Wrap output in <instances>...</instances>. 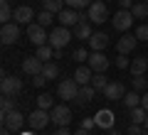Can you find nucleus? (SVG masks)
<instances>
[{
	"label": "nucleus",
	"instance_id": "obj_12",
	"mask_svg": "<svg viewBox=\"0 0 148 135\" xmlns=\"http://www.w3.org/2000/svg\"><path fill=\"white\" fill-rule=\"evenodd\" d=\"M89 66H91L94 74L106 71V69H109V59H106V54L104 52H91L89 54Z\"/></svg>",
	"mask_w": 148,
	"mask_h": 135
},
{
	"label": "nucleus",
	"instance_id": "obj_17",
	"mask_svg": "<svg viewBox=\"0 0 148 135\" xmlns=\"http://www.w3.org/2000/svg\"><path fill=\"white\" fill-rule=\"evenodd\" d=\"M136 44H138L136 35H123L121 39L116 42V52H119V54H128V52H133V49H136Z\"/></svg>",
	"mask_w": 148,
	"mask_h": 135
},
{
	"label": "nucleus",
	"instance_id": "obj_5",
	"mask_svg": "<svg viewBox=\"0 0 148 135\" xmlns=\"http://www.w3.org/2000/svg\"><path fill=\"white\" fill-rule=\"evenodd\" d=\"M27 37L35 47H42V44H49V35L45 32V27L40 22H30L27 25Z\"/></svg>",
	"mask_w": 148,
	"mask_h": 135
},
{
	"label": "nucleus",
	"instance_id": "obj_21",
	"mask_svg": "<svg viewBox=\"0 0 148 135\" xmlns=\"http://www.w3.org/2000/svg\"><path fill=\"white\" fill-rule=\"evenodd\" d=\"M91 76H94L91 66H79L77 71H74V81L79 83V86H86V83H91Z\"/></svg>",
	"mask_w": 148,
	"mask_h": 135
},
{
	"label": "nucleus",
	"instance_id": "obj_42",
	"mask_svg": "<svg viewBox=\"0 0 148 135\" xmlns=\"http://www.w3.org/2000/svg\"><path fill=\"white\" fill-rule=\"evenodd\" d=\"M141 106H143V108H146V111H148V91H146V94H143V96H141Z\"/></svg>",
	"mask_w": 148,
	"mask_h": 135
},
{
	"label": "nucleus",
	"instance_id": "obj_33",
	"mask_svg": "<svg viewBox=\"0 0 148 135\" xmlns=\"http://www.w3.org/2000/svg\"><path fill=\"white\" fill-rule=\"evenodd\" d=\"M10 111H15V98H12V96H3V101H0V113L5 115V113H10Z\"/></svg>",
	"mask_w": 148,
	"mask_h": 135
},
{
	"label": "nucleus",
	"instance_id": "obj_38",
	"mask_svg": "<svg viewBox=\"0 0 148 135\" xmlns=\"http://www.w3.org/2000/svg\"><path fill=\"white\" fill-rule=\"evenodd\" d=\"M45 83H47V79H45V74H35V76H32V86H37V88H42Z\"/></svg>",
	"mask_w": 148,
	"mask_h": 135
},
{
	"label": "nucleus",
	"instance_id": "obj_7",
	"mask_svg": "<svg viewBox=\"0 0 148 135\" xmlns=\"http://www.w3.org/2000/svg\"><path fill=\"white\" fill-rule=\"evenodd\" d=\"M0 88H3V96H17V94L22 91V79L10 76V74H3Z\"/></svg>",
	"mask_w": 148,
	"mask_h": 135
},
{
	"label": "nucleus",
	"instance_id": "obj_49",
	"mask_svg": "<svg viewBox=\"0 0 148 135\" xmlns=\"http://www.w3.org/2000/svg\"><path fill=\"white\" fill-rule=\"evenodd\" d=\"M143 3H148V0H143Z\"/></svg>",
	"mask_w": 148,
	"mask_h": 135
},
{
	"label": "nucleus",
	"instance_id": "obj_22",
	"mask_svg": "<svg viewBox=\"0 0 148 135\" xmlns=\"http://www.w3.org/2000/svg\"><path fill=\"white\" fill-rule=\"evenodd\" d=\"M91 35H94L91 22H77V25H74V37H77V39H86V42H89Z\"/></svg>",
	"mask_w": 148,
	"mask_h": 135
},
{
	"label": "nucleus",
	"instance_id": "obj_13",
	"mask_svg": "<svg viewBox=\"0 0 148 135\" xmlns=\"http://www.w3.org/2000/svg\"><path fill=\"white\" fill-rule=\"evenodd\" d=\"M42 66H45V62H42V59H37V57H25V59H22V71H25L27 76L42 74Z\"/></svg>",
	"mask_w": 148,
	"mask_h": 135
},
{
	"label": "nucleus",
	"instance_id": "obj_43",
	"mask_svg": "<svg viewBox=\"0 0 148 135\" xmlns=\"http://www.w3.org/2000/svg\"><path fill=\"white\" fill-rule=\"evenodd\" d=\"M74 135H91V133L86 128H79V130H74Z\"/></svg>",
	"mask_w": 148,
	"mask_h": 135
},
{
	"label": "nucleus",
	"instance_id": "obj_46",
	"mask_svg": "<svg viewBox=\"0 0 148 135\" xmlns=\"http://www.w3.org/2000/svg\"><path fill=\"white\" fill-rule=\"evenodd\" d=\"M20 135H32V133H20Z\"/></svg>",
	"mask_w": 148,
	"mask_h": 135
},
{
	"label": "nucleus",
	"instance_id": "obj_16",
	"mask_svg": "<svg viewBox=\"0 0 148 135\" xmlns=\"http://www.w3.org/2000/svg\"><path fill=\"white\" fill-rule=\"evenodd\" d=\"M12 20L17 22V25H30L32 20H35V10H32L30 5H20V7H15V17Z\"/></svg>",
	"mask_w": 148,
	"mask_h": 135
},
{
	"label": "nucleus",
	"instance_id": "obj_24",
	"mask_svg": "<svg viewBox=\"0 0 148 135\" xmlns=\"http://www.w3.org/2000/svg\"><path fill=\"white\" fill-rule=\"evenodd\" d=\"M123 106H126L128 111H131V108H138V106H141V94L131 88V91H128V94L123 96Z\"/></svg>",
	"mask_w": 148,
	"mask_h": 135
},
{
	"label": "nucleus",
	"instance_id": "obj_34",
	"mask_svg": "<svg viewBox=\"0 0 148 135\" xmlns=\"http://www.w3.org/2000/svg\"><path fill=\"white\" fill-rule=\"evenodd\" d=\"M35 20L40 22V25H42V27H49V25H52V22H54V12H47V10H42V12H40V15L35 17Z\"/></svg>",
	"mask_w": 148,
	"mask_h": 135
},
{
	"label": "nucleus",
	"instance_id": "obj_37",
	"mask_svg": "<svg viewBox=\"0 0 148 135\" xmlns=\"http://www.w3.org/2000/svg\"><path fill=\"white\" fill-rule=\"evenodd\" d=\"M116 66L119 69H128V66H131V62H128L126 54H119V57H116Z\"/></svg>",
	"mask_w": 148,
	"mask_h": 135
},
{
	"label": "nucleus",
	"instance_id": "obj_32",
	"mask_svg": "<svg viewBox=\"0 0 148 135\" xmlns=\"http://www.w3.org/2000/svg\"><path fill=\"white\" fill-rule=\"evenodd\" d=\"M94 0H64V5L72 7V10H86Z\"/></svg>",
	"mask_w": 148,
	"mask_h": 135
},
{
	"label": "nucleus",
	"instance_id": "obj_2",
	"mask_svg": "<svg viewBox=\"0 0 148 135\" xmlns=\"http://www.w3.org/2000/svg\"><path fill=\"white\" fill-rule=\"evenodd\" d=\"M86 12H89V20L94 22V25H101V22L109 20V5H106L104 0H94V3L86 7Z\"/></svg>",
	"mask_w": 148,
	"mask_h": 135
},
{
	"label": "nucleus",
	"instance_id": "obj_8",
	"mask_svg": "<svg viewBox=\"0 0 148 135\" xmlns=\"http://www.w3.org/2000/svg\"><path fill=\"white\" fill-rule=\"evenodd\" d=\"M3 125H5L10 133H20L22 130V125H25V115L20 113V111H10V113H5L3 115Z\"/></svg>",
	"mask_w": 148,
	"mask_h": 135
},
{
	"label": "nucleus",
	"instance_id": "obj_6",
	"mask_svg": "<svg viewBox=\"0 0 148 135\" xmlns=\"http://www.w3.org/2000/svg\"><path fill=\"white\" fill-rule=\"evenodd\" d=\"M49 115H52V123L57 125V128H67L69 123H72V111H69V106H54L52 111H49Z\"/></svg>",
	"mask_w": 148,
	"mask_h": 135
},
{
	"label": "nucleus",
	"instance_id": "obj_35",
	"mask_svg": "<svg viewBox=\"0 0 148 135\" xmlns=\"http://www.w3.org/2000/svg\"><path fill=\"white\" fill-rule=\"evenodd\" d=\"M136 39L138 42H148V22H143V25L136 27Z\"/></svg>",
	"mask_w": 148,
	"mask_h": 135
},
{
	"label": "nucleus",
	"instance_id": "obj_40",
	"mask_svg": "<svg viewBox=\"0 0 148 135\" xmlns=\"http://www.w3.org/2000/svg\"><path fill=\"white\" fill-rule=\"evenodd\" d=\"M116 3H119L121 10H131V7H133V0H116Z\"/></svg>",
	"mask_w": 148,
	"mask_h": 135
},
{
	"label": "nucleus",
	"instance_id": "obj_48",
	"mask_svg": "<svg viewBox=\"0 0 148 135\" xmlns=\"http://www.w3.org/2000/svg\"><path fill=\"white\" fill-rule=\"evenodd\" d=\"M143 135H148V130H143Z\"/></svg>",
	"mask_w": 148,
	"mask_h": 135
},
{
	"label": "nucleus",
	"instance_id": "obj_26",
	"mask_svg": "<svg viewBox=\"0 0 148 135\" xmlns=\"http://www.w3.org/2000/svg\"><path fill=\"white\" fill-rule=\"evenodd\" d=\"M91 86H94L96 91H101V94H104V88L109 86V79H106V74H104V71L94 74V76H91Z\"/></svg>",
	"mask_w": 148,
	"mask_h": 135
},
{
	"label": "nucleus",
	"instance_id": "obj_1",
	"mask_svg": "<svg viewBox=\"0 0 148 135\" xmlns=\"http://www.w3.org/2000/svg\"><path fill=\"white\" fill-rule=\"evenodd\" d=\"M72 27H64V25H59V27H54L52 32H49V44H52L54 49H64L72 42Z\"/></svg>",
	"mask_w": 148,
	"mask_h": 135
},
{
	"label": "nucleus",
	"instance_id": "obj_28",
	"mask_svg": "<svg viewBox=\"0 0 148 135\" xmlns=\"http://www.w3.org/2000/svg\"><path fill=\"white\" fill-rule=\"evenodd\" d=\"M37 108L52 111V108H54V96H49V94H40V96H37Z\"/></svg>",
	"mask_w": 148,
	"mask_h": 135
},
{
	"label": "nucleus",
	"instance_id": "obj_29",
	"mask_svg": "<svg viewBox=\"0 0 148 135\" xmlns=\"http://www.w3.org/2000/svg\"><path fill=\"white\" fill-rule=\"evenodd\" d=\"M42 74H45V79H47V81H49V79H57V76H59V66H57L54 62H45Z\"/></svg>",
	"mask_w": 148,
	"mask_h": 135
},
{
	"label": "nucleus",
	"instance_id": "obj_4",
	"mask_svg": "<svg viewBox=\"0 0 148 135\" xmlns=\"http://www.w3.org/2000/svg\"><path fill=\"white\" fill-rule=\"evenodd\" d=\"M27 123H30L32 130H42V128H47V125L52 123V115H49V111H45V108H35L30 115H27Z\"/></svg>",
	"mask_w": 148,
	"mask_h": 135
},
{
	"label": "nucleus",
	"instance_id": "obj_25",
	"mask_svg": "<svg viewBox=\"0 0 148 135\" xmlns=\"http://www.w3.org/2000/svg\"><path fill=\"white\" fill-rule=\"evenodd\" d=\"M35 57L42 59V62H52V59H54V47H52V44H42V47H37Z\"/></svg>",
	"mask_w": 148,
	"mask_h": 135
},
{
	"label": "nucleus",
	"instance_id": "obj_14",
	"mask_svg": "<svg viewBox=\"0 0 148 135\" xmlns=\"http://www.w3.org/2000/svg\"><path fill=\"white\" fill-rule=\"evenodd\" d=\"M106 47H109V35L106 32H94L89 37V49L91 52H104Z\"/></svg>",
	"mask_w": 148,
	"mask_h": 135
},
{
	"label": "nucleus",
	"instance_id": "obj_20",
	"mask_svg": "<svg viewBox=\"0 0 148 135\" xmlns=\"http://www.w3.org/2000/svg\"><path fill=\"white\" fill-rule=\"evenodd\" d=\"M94 96H96V88L91 86V83H86V86H79V94H77V103L84 106V103H89Z\"/></svg>",
	"mask_w": 148,
	"mask_h": 135
},
{
	"label": "nucleus",
	"instance_id": "obj_10",
	"mask_svg": "<svg viewBox=\"0 0 148 135\" xmlns=\"http://www.w3.org/2000/svg\"><path fill=\"white\" fill-rule=\"evenodd\" d=\"M17 39H20V25H17V22L3 25V30H0V42H3V44H15Z\"/></svg>",
	"mask_w": 148,
	"mask_h": 135
},
{
	"label": "nucleus",
	"instance_id": "obj_19",
	"mask_svg": "<svg viewBox=\"0 0 148 135\" xmlns=\"http://www.w3.org/2000/svg\"><path fill=\"white\" fill-rule=\"evenodd\" d=\"M128 71H131L133 76H146V71H148V57H136L131 62V66H128Z\"/></svg>",
	"mask_w": 148,
	"mask_h": 135
},
{
	"label": "nucleus",
	"instance_id": "obj_50",
	"mask_svg": "<svg viewBox=\"0 0 148 135\" xmlns=\"http://www.w3.org/2000/svg\"><path fill=\"white\" fill-rule=\"evenodd\" d=\"M104 3H109V0H104Z\"/></svg>",
	"mask_w": 148,
	"mask_h": 135
},
{
	"label": "nucleus",
	"instance_id": "obj_51",
	"mask_svg": "<svg viewBox=\"0 0 148 135\" xmlns=\"http://www.w3.org/2000/svg\"><path fill=\"white\" fill-rule=\"evenodd\" d=\"M126 135H131V133H126Z\"/></svg>",
	"mask_w": 148,
	"mask_h": 135
},
{
	"label": "nucleus",
	"instance_id": "obj_11",
	"mask_svg": "<svg viewBox=\"0 0 148 135\" xmlns=\"http://www.w3.org/2000/svg\"><path fill=\"white\" fill-rule=\"evenodd\" d=\"M123 96H126V88L119 81H109V86L104 88V98L109 101H123Z\"/></svg>",
	"mask_w": 148,
	"mask_h": 135
},
{
	"label": "nucleus",
	"instance_id": "obj_30",
	"mask_svg": "<svg viewBox=\"0 0 148 135\" xmlns=\"http://www.w3.org/2000/svg\"><path fill=\"white\" fill-rule=\"evenodd\" d=\"M131 88L138 91V94H141V91H148V76H133L131 79Z\"/></svg>",
	"mask_w": 148,
	"mask_h": 135
},
{
	"label": "nucleus",
	"instance_id": "obj_27",
	"mask_svg": "<svg viewBox=\"0 0 148 135\" xmlns=\"http://www.w3.org/2000/svg\"><path fill=\"white\" fill-rule=\"evenodd\" d=\"M131 12L136 20H148V3H133Z\"/></svg>",
	"mask_w": 148,
	"mask_h": 135
},
{
	"label": "nucleus",
	"instance_id": "obj_3",
	"mask_svg": "<svg viewBox=\"0 0 148 135\" xmlns=\"http://www.w3.org/2000/svg\"><path fill=\"white\" fill-rule=\"evenodd\" d=\"M77 94H79V83L74 81V76H72V79H64V81H59L57 96H59L62 101H77Z\"/></svg>",
	"mask_w": 148,
	"mask_h": 135
},
{
	"label": "nucleus",
	"instance_id": "obj_41",
	"mask_svg": "<svg viewBox=\"0 0 148 135\" xmlns=\"http://www.w3.org/2000/svg\"><path fill=\"white\" fill-rule=\"evenodd\" d=\"M54 135H74V133H69L67 128H57V130H54Z\"/></svg>",
	"mask_w": 148,
	"mask_h": 135
},
{
	"label": "nucleus",
	"instance_id": "obj_18",
	"mask_svg": "<svg viewBox=\"0 0 148 135\" xmlns=\"http://www.w3.org/2000/svg\"><path fill=\"white\" fill-rule=\"evenodd\" d=\"M57 20H59V25H64V27H74L77 22H79V12L72 10V7H64V10L57 15Z\"/></svg>",
	"mask_w": 148,
	"mask_h": 135
},
{
	"label": "nucleus",
	"instance_id": "obj_23",
	"mask_svg": "<svg viewBox=\"0 0 148 135\" xmlns=\"http://www.w3.org/2000/svg\"><path fill=\"white\" fill-rule=\"evenodd\" d=\"M64 7H67V5H64V0H42V10L54 12V15H59Z\"/></svg>",
	"mask_w": 148,
	"mask_h": 135
},
{
	"label": "nucleus",
	"instance_id": "obj_36",
	"mask_svg": "<svg viewBox=\"0 0 148 135\" xmlns=\"http://www.w3.org/2000/svg\"><path fill=\"white\" fill-rule=\"evenodd\" d=\"M89 49H74V54H72V59L74 62H89Z\"/></svg>",
	"mask_w": 148,
	"mask_h": 135
},
{
	"label": "nucleus",
	"instance_id": "obj_47",
	"mask_svg": "<svg viewBox=\"0 0 148 135\" xmlns=\"http://www.w3.org/2000/svg\"><path fill=\"white\" fill-rule=\"evenodd\" d=\"M0 3H10V0H0Z\"/></svg>",
	"mask_w": 148,
	"mask_h": 135
},
{
	"label": "nucleus",
	"instance_id": "obj_45",
	"mask_svg": "<svg viewBox=\"0 0 148 135\" xmlns=\"http://www.w3.org/2000/svg\"><path fill=\"white\" fill-rule=\"evenodd\" d=\"M143 128H146V130H148V115H146V123H143Z\"/></svg>",
	"mask_w": 148,
	"mask_h": 135
},
{
	"label": "nucleus",
	"instance_id": "obj_9",
	"mask_svg": "<svg viewBox=\"0 0 148 135\" xmlns=\"http://www.w3.org/2000/svg\"><path fill=\"white\" fill-rule=\"evenodd\" d=\"M111 22H114V30L126 32L133 27V12L131 10H119V12H114V20Z\"/></svg>",
	"mask_w": 148,
	"mask_h": 135
},
{
	"label": "nucleus",
	"instance_id": "obj_39",
	"mask_svg": "<svg viewBox=\"0 0 148 135\" xmlns=\"http://www.w3.org/2000/svg\"><path fill=\"white\" fill-rule=\"evenodd\" d=\"M94 125H96V118H84L82 120V128H86V130H91Z\"/></svg>",
	"mask_w": 148,
	"mask_h": 135
},
{
	"label": "nucleus",
	"instance_id": "obj_31",
	"mask_svg": "<svg viewBox=\"0 0 148 135\" xmlns=\"http://www.w3.org/2000/svg\"><path fill=\"white\" fill-rule=\"evenodd\" d=\"M12 17H15V12L10 10V3H3L0 5V22L8 25V22H12Z\"/></svg>",
	"mask_w": 148,
	"mask_h": 135
},
{
	"label": "nucleus",
	"instance_id": "obj_44",
	"mask_svg": "<svg viewBox=\"0 0 148 135\" xmlns=\"http://www.w3.org/2000/svg\"><path fill=\"white\" fill-rule=\"evenodd\" d=\"M106 135H121V133H116L114 128H109V130H106Z\"/></svg>",
	"mask_w": 148,
	"mask_h": 135
},
{
	"label": "nucleus",
	"instance_id": "obj_15",
	"mask_svg": "<svg viewBox=\"0 0 148 135\" xmlns=\"http://www.w3.org/2000/svg\"><path fill=\"white\" fill-rule=\"evenodd\" d=\"M94 118H96V125H99V128H104V130L114 128V123H116V115H114V111H109V108H101Z\"/></svg>",
	"mask_w": 148,
	"mask_h": 135
}]
</instances>
